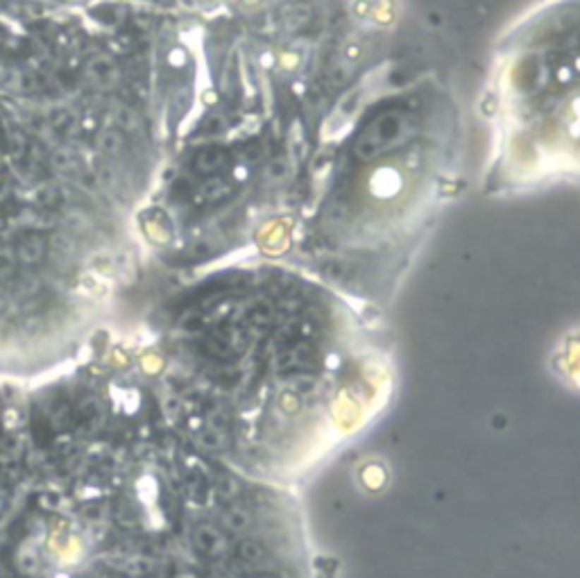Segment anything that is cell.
Segmentation results:
<instances>
[{
  "label": "cell",
  "mask_w": 580,
  "mask_h": 578,
  "mask_svg": "<svg viewBox=\"0 0 580 578\" xmlns=\"http://www.w3.org/2000/svg\"><path fill=\"white\" fill-rule=\"evenodd\" d=\"M50 163H52V168L59 170V172H71L75 170V157H73V152L71 150H55L52 152V157H50Z\"/></svg>",
  "instance_id": "6"
},
{
  "label": "cell",
  "mask_w": 580,
  "mask_h": 578,
  "mask_svg": "<svg viewBox=\"0 0 580 578\" xmlns=\"http://www.w3.org/2000/svg\"><path fill=\"white\" fill-rule=\"evenodd\" d=\"M37 202L41 204V206H52L57 202V191L52 189V187H41L39 191H37Z\"/></svg>",
  "instance_id": "9"
},
{
  "label": "cell",
  "mask_w": 580,
  "mask_h": 578,
  "mask_svg": "<svg viewBox=\"0 0 580 578\" xmlns=\"http://www.w3.org/2000/svg\"><path fill=\"white\" fill-rule=\"evenodd\" d=\"M478 112L490 129L485 195L580 184V0H542L503 32Z\"/></svg>",
  "instance_id": "1"
},
{
  "label": "cell",
  "mask_w": 580,
  "mask_h": 578,
  "mask_svg": "<svg viewBox=\"0 0 580 578\" xmlns=\"http://www.w3.org/2000/svg\"><path fill=\"white\" fill-rule=\"evenodd\" d=\"M95 146H98L104 155H118V152L123 150V134L118 132V129H102Z\"/></svg>",
  "instance_id": "5"
},
{
  "label": "cell",
  "mask_w": 580,
  "mask_h": 578,
  "mask_svg": "<svg viewBox=\"0 0 580 578\" xmlns=\"http://www.w3.org/2000/svg\"><path fill=\"white\" fill-rule=\"evenodd\" d=\"M118 125L127 129V132H136V129L141 127V118H138V114L132 112V109L123 107L121 112H118Z\"/></svg>",
  "instance_id": "7"
},
{
  "label": "cell",
  "mask_w": 580,
  "mask_h": 578,
  "mask_svg": "<svg viewBox=\"0 0 580 578\" xmlns=\"http://www.w3.org/2000/svg\"><path fill=\"white\" fill-rule=\"evenodd\" d=\"M46 259V241L39 234H30L18 243V261L23 266H37Z\"/></svg>",
  "instance_id": "2"
},
{
  "label": "cell",
  "mask_w": 580,
  "mask_h": 578,
  "mask_svg": "<svg viewBox=\"0 0 580 578\" xmlns=\"http://www.w3.org/2000/svg\"><path fill=\"white\" fill-rule=\"evenodd\" d=\"M14 565H16L18 574H23L28 578L37 576L39 574V567H41L39 553L32 549V547H28V544H23V547H20L16 551V555H14Z\"/></svg>",
  "instance_id": "4"
},
{
  "label": "cell",
  "mask_w": 580,
  "mask_h": 578,
  "mask_svg": "<svg viewBox=\"0 0 580 578\" xmlns=\"http://www.w3.org/2000/svg\"><path fill=\"white\" fill-rule=\"evenodd\" d=\"M87 75L95 84H109L116 78V66H114L111 57H104V54L93 57L87 66Z\"/></svg>",
  "instance_id": "3"
},
{
  "label": "cell",
  "mask_w": 580,
  "mask_h": 578,
  "mask_svg": "<svg viewBox=\"0 0 580 578\" xmlns=\"http://www.w3.org/2000/svg\"><path fill=\"white\" fill-rule=\"evenodd\" d=\"M16 270V256L12 249H0V279H9Z\"/></svg>",
  "instance_id": "8"
},
{
  "label": "cell",
  "mask_w": 580,
  "mask_h": 578,
  "mask_svg": "<svg viewBox=\"0 0 580 578\" xmlns=\"http://www.w3.org/2000/svg\"><path fill=\"white\" fill-rule=\"evenodd\" d=\"M52 247H55L59 254H71L75 245L66 234H55L52 236Z\"/></svg>",
  "instance_id": "10"
}]
</instances>
